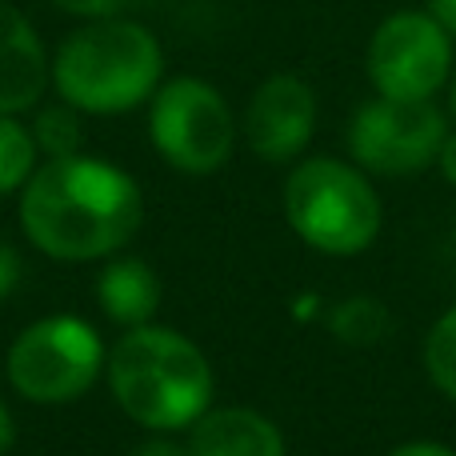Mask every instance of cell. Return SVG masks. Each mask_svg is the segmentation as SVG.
Returning a JSON list of instances; mask_svg holds the SVG:
<instances>
[{
  "label": "cell",
  "mask_w": 456,
  "mask_h": 456,
  "mask_svg": "<svg viewBox=\"0 0 456 456\" xmlns=\"http://www.w3.org/2000/svg\"><path fill=\"white\" fill-rule=\"evenodd\" d=\"M16 284H20V256L8 244H0V297H8Z\"/></svg>",
  "instance_id": "obj_18"
},
{
  "label": "cell",
  "mask_w": 456,
  "mask_h": 456,
  "mask_svg": "<svg viewBox=\"0 0 456 456\" xmlns=\"http://www.w3.org/2000/svg\"><path fill=\"white\" fill-rule=\"evenodd\" d=\"M141 184L96 157H48L20 197V228L53 260H101L136 236Z\"/></svg>",
  "instance_id": "obj_1"
},
{
  "label": "cell",
  "mask_w": 456,
  "mask_h": 456,
  "mask_svg": "<svg viewBox=\"0 0 456 456\" xmlns=\"http://www.w3.org/2000/svg\"><path fill=\"white\" fill-rule=\"evenodd\" d=\"M284 216L300 240L329 256L364 252L385 221L369 176L332 157H313L292 168L284 181Z\"/></svg>",
  "instance_id": "obj_4"
},
{
  "label": "cell",
  "mask_w": 456,
  "mask_h": 456,
  "mask_svg": "<svg viewBox=\"0 0 456 456\" xmlns=\"http://www.w3.org/2000/svg\"><path fill=\"white\" fill-rule=\"evenodd\" d=\"M104 345L80 316H45L8 348V380L32 404H69L96 385Z\"/></svg>",
  "instance_id": "obj_5"
},
{
  "label": "cell",
  "mask_w": 456,
  "mask_h": 456,
  "mask_svg": "<svg viewBox=\"0 0 456 456\" xmlns=\"http://www.w3.org/2000/svg\"><path fill=\"white\" fill-rule=\"evenodd\" d=\"M452 112H456V77H452Z\"/></svg>",
  "instance_id": "obj_24"
},
{
  "label": "cell",
  "mask_w": 456,
  "mask_h": 456,
  "mask_svg": "<svg viewBox=\"0 0 456 456\" xmlns=\"http://www.w3.org/2000/svg\"><path fill=\"white\" fill-rule=\"evenodd\" d=\"M189 456H284V436L252 409H216L192 425Z\"/></svg>",
  "instance_id": "obj_11"
},
{
  "label": "cell",
  "mask_w": 456,
  "mask_h": 456,
  "mask_svg": "<svg viewBox=\"0 0 456 456\" xmlns=\"http://www.w3.org/2000/svg\"><path fill=\"white\" fill-rule=\"evenodd\" d=\"M32 173H37V141L20 120L0 112V197L24 189Z\"/></svg>",
  "instance_id": "obj_14"
},
{
  "label": "cell",
  "mask_w": 456,
  "mask_h": 456,
  "mask_svg": "<svg viewBox=\"0 0 456 456\" xmlns=\"http://www.w3.org/2000/svg\"><path fill=\"white\" fill-rule=\"evenodd\" d=\"M316 128V93L308 80L292 77V72H276L252 93L248 112H244V136L256 157L284 165V160L300 157L313 141Z\"/></svg>",
  "instance_id": "obj_9"
},
{
  "label": "cell",
  "mask_w": 456,
  "mask_h": 456,
  "mask_svg": "<svg viewBox=\"0 0 456 456\" xmlns=\"http://www.w3.org/2000/svg\"><path fill=\"white\" fill-rule=\"evenodd\" d=\"M152 149L173 168L208 176L232 157V109L208 80L176 77L152 93L149 109Z\"/></svg>",
  "instance_id": "obj_6"
},
{
  "label": "cell",
  "mask_w": 456,
  "mask_h": 456,
  "mask_svg": "<svg viewBox=\"0 0 456 456\" xmlns=\"http://www.w3.org/2000/svg\"><path fill=\"white\" fill-rule=\"evenodd\" d=\"M12 441H16V428H12V412L0 404V456H4L8 449H12Z\"/></svg>",
  "instance_id": "obj_23"
},
{
  "label": "cell",
  "mask_w": 456,
  "mask_h": 456,
  "mask_svg": "<svg viewBox=\"0 0 456 456\" xmlns=\"http://www.w3.org/2000/svg\"><path fill=\"white\" fill-rule=\"evenodd\" d=\"M425 364H428V377L433 385L441 388L449 401H456V308L441 316L433 324L425 340Z\"/></svg>",
  "instance_id": "obj_15"
},
{
  "label": "cell",
  "mask_w": 456,
  "mask_h": 456,
  "mask_svg": "<svg viewBox=\"0 0 456 456\" xmlns=\"http://www.w3.org/2000/svg\"><path fill=\"white\" fill-rule=\"evenodd\" d=\"M125 417L152 433L192 428L213 401V369L189 337L157 324L128 329L104 361Z\"/></svg>",
  "instance_id": "obj_2"
},
{
  "label": "cell",
  "mask_w": 456,
  "mask_h": 456,
  "mask_svg": "<svg viewBox=\"0 0 456 456\" xmlns=\"http://www.w3.org/2000/svg\"><path fill=\"white\" fill-rule=\"evenodd\" d=\"M449 125L433 101H369L348 125V152L380 176H412L436 165Z\"/></svg>",
  "instance_id": "obj_8"
},
{
  "label": "cell",
  "mask_w": 456,
  "mask_h": 456,
  "mask_svg": "<svg viewBox=\"0 0 456 456\" xmlns=\"http://www.w3.org/2000/svg\"><path fill=\"white\" fill-rule=\"evenodd\" d=\"M32 141H37V149H45L48 157H72V152L80 149L77 109H72V104H64V109H45L37 117Z\"/></svg>",
  "instance_id": "obj_16"
},
{
  "label": "cell",
  "mask_w": 456,
  "mask_h": 456,
  "mask_svg": "<svg viewBox=\"0 0 456 456\" xmlns=\"http://www.w3.org/2000/svg\"><path fill=\"white\" fill-rule=\"evenodd\" d=\"M436 165H441L444 181H452V184H456V133H449V136H444L441 152H436Z\"/></svg>",
  "instance_id": "obj_20"
},
{
  "label": "cell",
  "mask_w": 456,
  "mask_h": 456,
  "mask_svg": "<svg viewBox=\"0 0 456 456\" xmlns=\"http://www.w3.org/2000/svg\"><path fill=\"white\" fill-rule=\"evenodd\" d=\"M96 297L101 308L125 329H141L152 321L160 305V281L144 260H112L101 276H96Z\"/></svg>",
  "instance_id": "obj_12"
},
{
  "label": "cell",
  "mask_w": 456,
  "mask_h": 456,
  "mask_svg": "<svg viewBox=\"0 0 456 456\" xmlns=\"http://www.w3.org/2000/svg\"><path fill=\"white\" fill-rule=\"evenodd\" d=\"M329 324H332V332H337V340L364 348V345H377L388 332V313H385V305L372 297H348L332 308Z\"/></svg>",
  "instance_id": "obj_13"
},
{
  "label": "cell",
  "mask_w": 456,
  "mask_h": 456,
  "mask_svg": "<svg viewBox=\"0 0 456 456\" xmlns=\"http://www.w3.org/2000/svg\"><path fill=\"white\" fill-rule=\"evenodd\" d=\"M428 16L456 40V0H428Z\"/></svg>",
  "instance_id": "obj_19"
},
{
  "label": "cell",
  "mask_w": 456,
  "mask_h": 456,
  "mask_svg": "<svg viewBox=\"0 0 456 456\" xmlns=\"http://www.w3.org/2000/svg\"><path fill=\"white\" fill-rule=\"evenodd\" d=\"M61 12L72 16H88V20H109V16H125L133 8L149 4V0H53Z\"/></svg>",
  "instance_id": "obj_17"
},
{
  "label": "cell",
  "mask_w": 456,
  "mask_h": 456,
  "mask_svg": "<svg viewBox=\"0 0 456 456\" xmlns=\"http://www.w3.org/2000/svg\"><path fill=\"white\" fill-rule=\"evenodd\" d=\"M53 80V61L45 56L37 28L16 4L0 0V112L16 117L24 109H37Z\"/></svg>",
  "instance_id": "obj_10"
},
{
  "label": "cell",
  "mask_w": 456,
  "mask_h": 456,
  "mask_svg": "<svg viewBox=\"0 0 456 456\" xmlns=\"http://www.w3.org/2000/svg\"><path fill=\"white\" fill-rule=\"evenodd\" d=\"M452 77V37L420 8L380 20L369 40V80L388 101H433Z\"/></svg>",
  "instance_id": "obj_7"
},
{
  "label": "cell",
  "mask_w": 456,
  "mask_h": 456,
  "mask_svg": "<svg viewBox=\"0 0 456 456\" xmlns=\"http://www.w3.org/2000/svg\"><path fill=\"white\" fill-rule=\"evenodd\" d=\"M133 456H189V449H181V444H173V441H144Z\"/></svg>",
  "instance_id": "obj_22"
},
{
  "label": "cell",
  "mask_w": 456,
  "mask_h": 456,
  "mask_svg": "<svg viewBox=\"0 0 456 456\" xmlns=\"http://www.w3.org/2000/svg\"><path fill=\"white\" fill-rule=\"evenodd\" d=\"M388 456H456V452L433 441H417V444H401V449H393Z\"/></svg>",
  "instance_id": "obj_21"
},
{
  "label": "cell",
  "mask_w": 456,
  "mask_h": 456,
  "mask_svg": "<svg viewBox=\"0 0 456 456\" xmlns=\"http://www.w3.org/2000/svg\"><path fill=\"white\" fill-rule=\"evenodd\" d=\"M165 77L160 40L144 24L109 16L69 32L53 56V88L77 112L117 117L152 101Z\"/></svg>",
  "instance_id": "obj_3"
}]
</instances>
